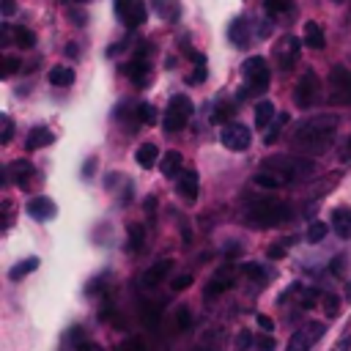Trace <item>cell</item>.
Returning <instances> with one entry per match:
<instances>
[{
    "label": "cell",
    "mask_w": 351,
    "mask_h": 351,
    "mask_svg": "<svg viewBox=\"0 0 351 351\" xmlns=\"http://www.w3.org/2000/svg\"><path fill=\"white\" fill-rule=\"evenodd\" d=\"M291 8V0H266V11L269 14H282Z\"/></svg>",
    "instance_id": "38"
},
{
    "label": "cell",
    "mask_w": 351,
    "mask_h": 351,
    "mask_svg": "<svg viewBox=\"0 0 351 351\" xmlns=\"http://www.w3.org/2000/svg\"><path fill=\"white\" fill-rule=\"evenodd\" d=\"M326 230H329V228H326V222H313V225L307 228V241H310V244L321 241V239L326 236Z\"/></svg>",
    "instance_id": "32"
},
{
    "label": "cell",
    "mask_w": 351,
    "mask_h": 351,
    "mask_svg": "<svg viewBox=\"0 0 351 351\" xmlns=\"http://www.w3.org/2000/svg\"><path fill=\"white\" fill-rule=\"evenodd\" d=\"M255 184L263 189H280V186H285V178L271 170H261V173H255Z\"/></svg>",
    "instance_id": "26"
},
{
    "label": "cell",
    "mask_w": 351,
    "mask_h": 351,
    "mask_svg": "<svg viewBox=\"0 0 351 351\" xmlns=\"http://www.w3.org/2000/svg\"><path fill=\"white\" fill-rule=\"evenodd\" d=\"M8 173H11V178H14V184L25 186V184L30 181V176H33V165H30L27 159H14V162L8 165Z\"/></svg>",
    "instance_id": "20"
},
{
    "label": "cell",
    "mask_w": 351,
    "mask_h": 351,
    "mask_svg": "<svg viewBox=\"0 0 351 351\" xmlns=\"http://www.w3.org/2000/svg\"><path fill=\"white\" fill-rule=\"evenodd\" d=\"M11 36H14V41L19 44V47H25V49H30L33 44H36V36H33V30H27V27H11Z\"/></svg>",
    "instance_id": "28"
},
{
    "label": "cell",
    "mask_w": 351,
    "mask_h": 351,
    "mask_svg": "<svg viewBox=\"0 0 351 351\" xmlns=\"http://www.w3.org/2000/svg\"><path fill=\"white\" fill-rule=\"evenodd\" d=\"M192 110H195V104H192V99H189V96H184V93L173 96V99L167 101V110H165V121H162L165 132H167V134H173V132H181V129L186 126V121L192 118Z\"/></svg>",
    "instance_id": "5"
},
{
    "label": "cell",
    "mask_w": 351,
    "mask_h": 351,
    "mask_svg": "<svg viewBox=\"0 0 351 351\" xmlns=\"http://www.w3.org/2000/svg\"><path fill=\"white\" fill-rule=\"evenodd\" d=\"M16 11V3L14 0H3V16H11Z\"/></svg>",
    "instance_id": "47"
},
{
    "label": "cell",
    "mask_w": 351,
    "mask_h": 351,
    "mask_svg": "<svg viewBox=\"0 0 351 351\" xmlns=\"http://www.w3.org/2000/svg\"><path fill=\"white\" fill-rule=\"evenodd\" d=\"M288 244H291V239H288V241H282V244H271V247H269V258H282Z\"/></svg>",
    "instance_id": "43"
},
{
    "label": "cell",
    "mask_w": 351,
    "mask_h": 351,
    "mask_svg": "<svg viewBox=\"0 0 351 351\" xmlns=\"http://www.w3.org/2000/svg\"><path fill=\"white\" fill-rule=\"evenodd\" d=\"M47 80L52 82V85H71L74 82V69L71 66H52L49 69V74H47Z\"/></svg>",
    "instance_id": "24"
},
{
    "label": "cell",
    "mask_w": 351,
    "mask_h": 351,
    "mask_svg": "<svg viewBox=\"0 0 351 351\" xmlns=\"http://www.w3.org/2000/svg\"><path fill=\"white\" fill-rule=\"evenodd\" d=\"M16 69H19V60L16 58H5L3 60V77H11Z\"/></svg>",
    "instance_id": "41"
},
{
    "label": "cell",
    "mask_w": 351,
    "mask_h": 351,
    "mask_svg": "<svg viewBox=\"0 0 351 351\" xmlns=\"http://www.w3.org/2000/svg\"><path fill=\"white\" fill-rule=\"evenodd\" d=\"M288 123V112H277V118L271 121V126H269V134H266V143H274L277 137H280V132H282V126Z\"/></svg>",
    "instance_id": "30"
},
{
    "label": "cell",
    "mask_w": 351,
    "mask_h": 351,
    "mask_svg": "<svg viewBox=\"0 0 351 351\" xmlns=\"http://www.w3.org/2000/svg\"><path fill=\"white\" fill-rule=\"evenodd\" d=\"M137 115H140V121H143V123H148V126H154V123H156V107H154V104H148V101H143V104H140Z\"/></svg>",
    "instance_id": "31"
},
{
    "label": "cell",
    "mask_w": 351,
    "mask_h": 351,
    "mask_svg": "<svg viewBox=\"0 0 351 351\" xmlns=\"http://www.w3.org/2000/svg\"><path fill=\"white\" fill-rule=\"evenodd\" d=\"M321 337H324V324H321V321H307L304 326H299V329L291 335L285 351H310Z\"/></svg>",
    "instance_id": "7"
},
{
    "label": "cell",
    "mask_w": 351,
    "mask_h": 351,
    "mask_svg": "<svg viewBox=\"0 0 351 351\" xmlns=\"http://www.w3.org/2000/svg\"><path fill=\"white\" fill-rule=\"evenodd\" d=\"M33 269H38V258H25V261H19V263L8 271V277H11V280H19V277L30 274Z\"/></svg>",
    "instance_id": "27"
},
{
    "label": "cell",
    "mask_w": 351,
    "mask_h": 351,
    "mask_svg": "<svg viewBox=\"0 0 351 351\" xmlns=\"http://www.w3.org/2000/svg\"><path fill=\"white\" fill-rule=\"evenodd\" d=\"M189 285H192V274H181V277L173 280V291H184V288H189Z\"/></svg>",
    "instance_id": "42"
},
{
    "label": "cell",
    "mask_w": 351,
    "mask_h": 351,
    "mask_svg": "<svg viewBox=\"0 0 351 351\" xmlns=\"http://www.w3.org/2000/svg\"><path fill=\"white\" fill-rule=\"evenodd\" d=\"M219 137H222V145L230 148V151H244V148H250V143H252L250 129H247L244 123H239V121H228V123L222 126Z\"/></svg>",
    "instance_id": "9"
},
{
    "label": "cell",
    "mask_w": 351,
    "mask_h": 351,
    "mask_svg": "<svg viewBox=\"0 0 351 351\" xmlns=\"http://www.w3.org/2000/svg\"><path fill=\"white\" fill-rule=\"evenodd\" d=\"M247 219L250 225L255 228H274V225H282L291 219V206L282 203V200H255L247 211Z\"/></svg>",
    "instance_id": "2"
},
{
    "label": "cell",
    "mask_w": 351,
    "mask_h": 351,
    "mask_svg": "<svg viewBox=\"0 0 351 351\" xmlns=\"http://www.w3.org/2000/svg\"><path fill=\"white\" fill-rule=\"evenodd\" d=\"M332 230L340 239H351V208L340 206V208L332 211Z\"/></svg>",
    "instance_id": "17"
},
{
    "label": "cell",
    "mask_w": 351,
    "mask_h": 351,
    "mask_svg": "<svg viewBox=\"0 0 351 351\" xmlns=\"http://www.w3.org/2000/svg\"><path fill=\"white\" fill-rule=\"evenodd\" d=\"M60 3H80V0H60Z\"/></svg>",
    "instance_id": "51"
},
{
    "label": "cell",
    "mask_w": 351,
    "mask_h": 351,
    "mask_svg": "<svg viewBox=\"0 0 351 351\" xmlns=\"http://www.w3.org/2000/svg\"><path fill=\"white\" fill-rule=\"evenodd\" d=\"M299 49H302V44H299V38H293V36H285L277 47H274V58L280 60V66L288 71V69H293V63L299 60Z\"/></svg>",
    "instance_id": "11"
},
{
    "label": "cell",
    "mask_w": 351,
    "mask_h": 351,
    "mask_svg": "<svg viewBox=\"0 0 351 351\" xmlns=\"http://www.w3.org/2000/svg\"><path fill=\"white\" fill-rule=\"evenodd\" d=\"M274 118H277V110H274V104L269 99H263V101L255 104V126L258 129H269Z\"/></svg>",
    "instance_id": "18"
},
{
    "label": "cell",
    "mask_w": 351,
    "mask_h": 351,
    "mask_svg": "<svg viewBox=\"0 0 351 351\" xmlns=\"http://www.w3.org/2000/svg\"><path fill=\"white\" fill-rule=\"evenodd\" d=\"M261 170H271V173L282 176L285 184H291V181H296V178H302V176H307V173H313V162H307L304 156H271V159L263 162Z\"/></svg>",
    "instance_id": "4"
},
{
    "label": "cell",
    "mask_w": 351,
    "mask_h": 351,
    "mask_svg": "<svg viewBox=\"0 0 351 351\" xmlns=\"http://www.w3.org/2000/svg\"><path fill=\"white\" fill-rule=\"evenodd\" d=\"M156 159H159V148H156L154 143H143V145L137 148V165H140V167L148 170V167H154Z\"/></svg>",
    "instance_id": "25"
},
{
    "label": "cell",
    "mask_w": 351,
    "mask_h": 351,
    "mask_svg": "<svg viewBox=\"0 0 351 351\" xmlns=\"http://www.w3.org/2000/svg\"><path fill=\"white\" fill-rule=\"evenodd\" d=\"M49 143H52V132H49L47 126H33V129L27 132L25 148H27V151H36V148H44V145H49Z\"/></svg>",
    "instance_id": "19"
},
{
    "label": "cell",
    "mask_w": 351,
    "mask_h": 351,
    "mask_svg": "<svg viewBox=\"0 0 351 351\" xmlns=\"http://www.w3.org/2000/svg\"><path fill=\"white\" fill-rule=\"evenodd\" d=\"M230 112H233V107L222 101V104H217V110L211 112V121H214V123H219V121H228V118H230Z\"/></svg>",
    "instance_id": "35"
},
{
    "label": "cell",
    "mask_w": 351,
    "mask_h": 351,
    "mask_svg": "<svg viewBox=\"0 0 351 351\" xmlns=\"http://www.w3.org/2000/svg\"><path fill=\"white\" fill-rule=\"evenodd\" d=\"M302 304H304V307H313V304H315V291H307V293L302 296Z\"/></svg>",
    "instance_id": "48"
},
{
    "label": "cell",
    "mask_w": 351,
    "mask_h": 351,
    "mask_svg": "<svg viewBox=\"0 0 351 351\" xmlns=\"http://www.w3.org/2000/svg\"><path fill=\"white\" fill-rule=\"evenodd\" d=\"M241 274H247L250 280H266V269L261 263H241Z\"/></svg>",
    "instance_id": "33"
},
{
    "label": "cell",
    "mask_w": 351,
    "mask_h": 351,
    "mask_svg": "<svg viewBox=\"0 0 351 351\" xmlns=\"http://www.w3.org/2000/svg\"><path fill=\"white\" fill-rule=\"evenodd\" d=\"M192 351H211V348H206V346H197V348H192Z\"/></svg>",
    "instance_id": "50"
},
{
    "label": "cell",
    "mask_w": 351,
    "mask_h": 351,
    "mask_svg": "<svg viewBox=\"0 0 351 351\" xmlns=\"http://www.w3.org/2000/svg\"><path fill=\"white\" fill-rule=\"evenodd\" d=\"M145 244V228L143 225H129V250L140 252Z\"/></svg>",
    "instance_id": "29"
},
{
    "label": "cell",
    "mask_w": 351,
    "mask_h": 351,
    "mask_svg": "<svg viewBox=\"0 0 351 351\" xmlns=\"http://www.w3.org/2000/svg\"><path fill=\"white\" fill-rule=\"evenodd\" d=\"M11 134H14V121L8 115H3V134H0V143L8 145L11 143Z\"/></svg>",
    "instance_id": "39"
},
{
    "label": "cell",
    "mask_w": 351,
    "mask_h": 351,
    "mask_svg": "<svg viewBox=\"0 0 351 351\" xmlns=\"http://www.w3.org/2000/svg\"><path fill=\"white\" fill-rule=\"evenodd\" d=\"M115 14L126 27H137L148 19V8L143 0H115Z\"/></svg>",
    "instance_id": "10"
},
{
    "label": "cell",
    "mask_w": 351,
    "mask_h": 351,
    "mask_svg": "<svg viewBox=\"0 0 351 351\" xmlns=\"http://www.w3.org/2000/svg\"><path fill=\"white\" fill-rule=\"evenodd\" d=\"M241 74H244V90H239V99H247V96H258L269 88V80H271V71H269V63L261 58V55H252L244 60L241 66Z\"/></svg>",
    "instance_id": "3"
},
{
    "label": "cell",
    "mask_w": 351,
    "mask_h": 351,
    "mask_svg": "<svg viewBox=\"0 0 351 351\" xmlns=\"http://www.w3.org/2000/svg\"><path fill=\"white\" fill-rule=\"evenodd\" d=\"M170 269H173V261L170 258H162L159 263H154L151 269H145V274H143V288H156L167 274H170Z\"/></svg>",
    "instance_id": "13"
},
{
    "label": "cell",
    "mask_w": 351,
    "mask_h": 351,
    "mask_svg": "<svg viewBox=\"0 0 351 351\" xmlns=\"http://www.w3.org/2000/svg\"><path fill=\"white\" fill-rule=\"evenodd\" d=\"M329 101L332 104L351 101V71L346 66H335L329 74Z\"/></svg>",
    "instance_id": "8"
},
{
    "label": "cell",
    "mask_w": 351,
    "mask_h": 351,
    "mask_svg": "<svg viewBox=\"0 0 351 351\" xmlns=\"http://www.w3.org/2000/svg\"><path fill=\"white\" fill-rule=\"evenodd\" d=\"M255 348H258V351H274V337H271V332H266L263 337H258V340H255Z\"/></svg>",
    "instance_id": "40"
},
{
    "label": "cell",
    "mask_w": 351,
    "mask_h": 351,
    "mask_svg": "<svg viewBox=\"0 0 351 351\" xmlns=\"http://www.w3.org/2000/svg\"><path fill=\"white\" fill-rule=\"evenodd\" d=\"M159 167H162V173H165L167 178H176V176L181 173V167H184V156H181L178 151H167V154L162 156Z\"/></svg>",
    "instance_id": "23"
},
{
    "label": "cell",
    "mask_w": 351,
    "mask_h": 351,
    "mask_svg": "<svg viewBox=\"0 0 351 351\" xmlns=\"http://www.w3.org/2000/svg\"><path fill=\"white\" fill-rule=\"evenodd\" d=\"M71 19H74L77 25H85V22H88V16H85L82 11H71Z\"/></svg>",
    "instance_id": "49"
},
{
    "label": "cell",
    "mask_w": 351,
    "mask_h": 351,
    "mask_svg": "<svg viewBox=\"0 0 351 351\" xmlns=\"http://www.w3.org/2000/svg\"><path fill=\"white\" fill-rule=\"evenodd\" d=\"M346 151H351V140H348V148H346Z\"/></svg>",
    "instance_id": "52"
},
{
    "label": "cell",
    "mask_w": 351,
    "mask_h": 351,
    "mask_svg": "<svg viewBox=\"0 0 351 351\" xmlns=\"http://www.w3.org/2000/svg\"><path fill=\"white\" fill-rule=\"evenodd\" d=\"M126 74L132 77V82L134 85H148V74H151V66H148V60H145V55L143 52H137L134 58H132V63L126 66Z\"/></svg>",
    "instance_id": "14"
},
{
    "label": "cell",
    "mask_w": 351,
    "mask_h": 351,
    "mask_svg": "<svg viewBox=\"0 0 351 351\" xmlns=\"http://www.w3.org/2000/svg\"><path fill=\"white\" fill-rule=\"evenodd\" d=\"M250 346H252V335L247 329H241L236 335V351H250Z\"/></svg>",
    "instance_id": "37"
},
{
    "label": "cell",
    "mask_w": 351,
    "mask_h": 351,
    "mask_svg": "<svg viewBox=\"0 0 351 351\" xmlns=\"http://www.w3.org/2000/svg\"><path fill=\"white\" fill-rule=\"evenodd\" d=\"M228 36H230V41H233V44H239V47H247V44H250V22H247L244 16L233 19V25H230Z\"/></svg>",
    "instance_id": "21"
},
{
    "label": "cell",
    "mask_w": 351,
    "mask_h": 351,
    "mask_svg": "<svg viewBox=\"0 0 351 351\" xmlns=\"http://www.w3.org/2000/svg\"><path fill=\"white\" fill-rule=\"evenodd\" d=\"M335 129H337V115H313L296 126L291 143L299 154H324L335 140Z\"/></svg>",
    "instance_id": "1"
},
{
    "label": "cell",
    "mask_w": 351,
    "mask_h": 351,
    "mask_svg": "<svg viewBox=\"0 0 351 351\" xmlns=\"http://www.w3.org/2000/svg\"><path fill=\"white\" fill-rule=\"evenodd\" d=\"M230 285H233V274H230V269H222V271H217V274L208 280V285H206V296L214 299V296L225 293Z\"/></svg>",
    "instance_id": "16"
},
{
    "label": "cell",
    "mask_w": 351,
    "mask_h": 351,
    "mask_svg": "<svg viewBox=\"0 0 351 351\" xmlns=\"http://www.w3.org/2000/svg\"><path fill=\"white\" fill-rule=\"evenodd\" d=\"M332 3H343V0H332Z\"/></svg>",
    "instance_id": "53"
},
{
    "label": "cell",
    "mask_w": 351,
    "mask_h": 351,
    "mask_svg": "<svg viewBox=\"0 0 351 351\" xmlns=\"http://www.w3.org/2000/svg\"><path fill=\"white\" fill-rule=\"evenodd\" d=\"M77 351H104V348L96 346V343H90V340H82V343L77 346Z\"/></svg>",
    "instance_id": "46"
},
{
    "label": "cell",
    "mask_w": 351,
    "mask_h": 351,
    "mask_svg": "<svg viewBox=\"0 0 351 351\" xmlns=\"http://www.w3.org/2000/svg\"><path fill=\"white\" fill-rule=\"evenodd\" d=\"M255 321H258V326H261L263 332H271V329H274V321H271L269 315H263V313H258V315H255Z\"/></svg>",
    "instance_id": "44"
},
{
    "label": "cell",
    "mask_w": 351,
    "mask_h": 351,
    "mask_svg": "<svg viewBox=\"0 0 351 351\" xmlns=\"http://www.w3.org/2000/svg\"><path fill=\"white\" fill-rule=\"evenodd\" d=\"M176 189L181 192L184 200H195V197H197V189H200L197 173H195V170H181L178 178H176Z\"/></svg>",
    "instance_id": "12"
},
{
    "label": "cell",
    "mask_w": 351,
    "mask_h": 351,
    "mask_svg": "<svg viewBox=\"0 0 351 351\" xmlns=\"http://www.w3.org/2000/svg\"><path fill=\"white\" fill-rule=\"evenodd\" d=\"M178 326H181V329L189 326V310H186V307H178Z\"/></svg>",
    "instance_id": "45"
},
{
    "label": "cell",
    "mask_w": 351,
    "mask_h": 351,
    "mask_svg": "<svg viewBox=\"0 0 351 351\" xmlns=\"http://www.w3.org/2000/svg\"><path fill=\"white\" fill-rule=\"evenodd\" d=\"M27 214H30L33 219H52V217L58 214V206H55L49 197H33V200L27 203Z\"/></svg>",
    "instance_id": "15"
},
{
    "label": "cell",
    "mask_w": 351,
    "mask_h": 351,
    "mask_svg": "<svg viewBox=\"0 0 351 351\" xmlns=\"http://www.w3.org/2000/svg\"><path fill=\"white\" fill-rule=\"evenodd\" d=\"M118 351H148V346H145V340L143 337H129V340H123L121 343V348Z\"/></svg>",
    "instance_id": "34"
},
{
    "label": "cell",
    "mask_w": 351,
    "mask_h": 351,
    "mask_svg": "<svg viewBox=\"0 0 351 351\" xmlns=\"http://www.w3.org/2000/svg\"><path fill=\"white\" fill-rule=\"evenodd\" d=\"M318 99H321V80H318L315 71H304V74L299 77L296 88H293V101H296V107L310 110Z\"/></svg>",
    "instance_id": "6"
},
{
    "label": "cell",
    "mask_w": 351,
    "mask_h": 351,
    "mask_svg": "<svg viewBox=\"0 0 351 351\" xmlns=\"http://www.w3.org/2000/svg\"><path fill=\"white\" fill-rule=\"evenodd\" d=\"M324 310H326V315H329V318H335V315H337V310H340V302H337V296H335V293L324 296Z\"/></svg>",
    "instance_id": "36"
},
{
    "label": "cell",
    "mask_w": 351,
    "mask_h": 351,
    "mask_svg": "<svg viewBox=\"0 0 351 351\" xmlns=\"http://www.w3.org/2000/svg\"><path fill=\"white\" fill-rule=\"evenodd\" d=\"M304 44L310 47V49H324V44H326V38H324V30H321V25L318 22H304Z\"/></svg>",
    "instance_id": "22"
}]
</instances>
